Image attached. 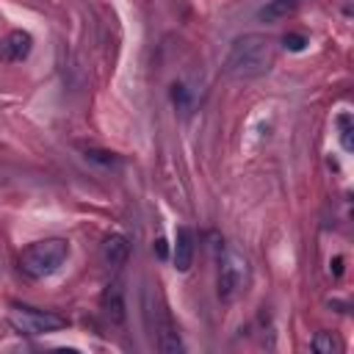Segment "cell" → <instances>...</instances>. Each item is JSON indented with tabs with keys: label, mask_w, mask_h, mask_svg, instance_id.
<instances>
[{
	"label": "cell",
	"mask_w": 354,
	"mask_h": 354,
	"mask_svg": "<svg viewBox=\"0 0 354 354\" xmlns=\"http://www.w3.org/2000/svg\"><path fill=\"white\" fill-rule=\"evenodd\" d=\"M274 41L263 33H243L230 44L224 69L235 80H252L274 66Z\"/></svg>",
	"instance_id": "6da1fadb"
},
{
	"label": "cell",
	"mask_w": 354,
	"mask_h": 354,
	"mask_svg": "<svg viewBox=\"0 0 354 354\" xmlns=\"http://www.w3.org/2000/svg\"><path fill=\"white\" fill-rule=\"evenodd\" d=\"M66 257H69V241H64V238H44V241H33V243H28L22 249L19 268L30 279H44V277H53L55 271H61Z\"/></svg>",
	"instance_id": "7a4b0ae2"
},
{
	"label": "cell",
	"mask_w": 354,
	"mask_h": 354,
	"mask_svg": "<svg viewBox=\"0 0 354 354\" xmlns=\"http://www.w3.org/2000/svg\"><path fill=\"white\" fill-rule=\"evenodd\" d=\"M249 263L241 252L232 246H221L218 252V299L221 301H235L241 293L249 288Z\"/></svg>",
	"instance_id": "3957f363"
},
{
	"label": "cell",
	"mask_w": 354,
	"mask_h": 354,
	"mask_svg": "<svg viewBox=\"0 0 354 354\" xmlns=\"http://www.w3.org/2000/svg\"><path fill=\"white\" fill-rule=\"evenodd\" d=\"M8 324L19 332V335H47V332H58L66 326V318L53 313V310H39V307H25V304H14L8 313Z\"/></svg>",
	"instance_id": "277c9868"
},
{
	"label": "cell",
	"mask_w": 354,
	"mask_h": 354,
	"mask_svg": "<svg viewBox=\"0 0 354 354\" xmlns=\"http://www.w3.org/2000/svg\"><path fill=\"white\" fill-rule=\"evenodd\" d=\"M33 50V36L28 30H11L0 39V61L3 64H17L25 61Z\"/></svg>",
	"instance_id": "5b68a950"
},
{
	"label": "cell",
	"mask_w": 354,
	"mask_h": 354,
	"mask_svg": "<svg viewBox=\"0 0 354 354\" xmlns=\"http://www.w3.org/2000/svg\"><path fill=\"white\" fill-rule=\"evenodd\" d=\"M171 260L177 271H188L194 263V232L188 227H180L174 235V246H171Z\"/></svg>",
	"instance_id": "8992f818"
},
{
	"label": "cell",
	"mask_w": 354,
	"mask_h": 354,
	"mask_svg": "<svg viewBox=\"0 0 354 354\" xmlns=\"http://www.w3.org/2000/svg\"><path fill=\"white\" fill-rule=\"evenodd\" d=\"M102 313L111 324H122L124 321V299H122V285L113 282L105 288L102 293Z\"/></svg>",
	"instance_id": "52a82bcc"
},
{
	"label": "cell",
	"mask_w": 354,
	"mask_h": 354,
	"mask_svg": "<svg viewBox=\"0 0 354 354\" xmlns=\"http://www.w3.org/2000/svg\"><path fill=\"white\" fill-rule=\"evenodd\" d=\"M127 254H130V243H127L124 235H111V238L102 243V257H105V263L113 266V268H119V266L127 260Z\"/></svg>",
	"instance_id": "ba28073f"
},
{
	"label": "cell",
	"mask_w": 354,
	"mask_h": 354,
	"mask_svg": "<svg viewBox=\"0 0 354 354\" xmlns=\"http://www.w3.org/2000/svg\"><path fill=\"white\" fill-rule=\"evenodd\" d=\"M158 348L160 351H166V354H177V351H183L185 346H183V340H180V335L174 332V326L166 321L163 324V329L158 332Z\"/></svg>",
	"instance_id": "9c48e42d"
},
{
	"label": "cell",
	"mask_w": 354,
	"mask_h": 354,
	"mask_svg": "<svg viewBox=\"0 0 354 354\" xmlns=\"http://www.w3.org/2000/svg\"><path fill=\"white\" fill-rule=\"evenodd\" d=\"M313 348H315L318 354H337L343 346H340V340H337L332 332H318V335L313 337Z\"/></svg>",
	"instance_id": "30bf717a"
},
{
	"label": "cell",
	"mask_w": 354,
	"mask_h": 354,
	"mask_svg": "<svg viewBox=\"0 0 354 354\" xmlns=\"http://www.w3.org/2000/svg\"><path fill=\"white\" fill-rule=\"evenodd\" d=\"M290 8H293L290 0H271V3L260 11V17H263V19H279V17H285Z\"/></svg>",
	"instance_id": "8fae6325"
},
{
	"label": "cell",
	"mask_w": 354,
	"mask_h": 354,
	"mask_svg": "<svg viewBox=\"0 0 354 354\" xmlns=\"http://www.w3.org/2000/svg\"><path fill=\"white\" fill-rule=\"evenodd\" d=\"M337 124H340V144H343V149L346 152H351V116L348 113H340L337 116Z\"/></svg>",
	"instance_id": "7c38bea8"
},
{
	"label": "cell",
	"mask_w": 354,
	"mask_h": 354,
	"mask_svg": "<svg viewBox=\"0 0 354 354\" xmlns=\"http://www.w3.org/2000/svg\"><path fill=\"white\" fill-rule=\"evenodd\" d=\"M86 158L88 160H97L102 166H113L116 163V155L113 152H100V149H86Z\"/></svg>",
	"instance_id": "4fadbf2b"
},
{
	"label": "cell",
	"mask_w": 354,
	"mask_h": 354,
	"mask_svg": "<svg viewBox=\"0 0 354 354\" xmlns=\"http://www.w3.org/2000/svg\"><path fill=\"white\" fill-rule=\"evenodd\" d=\"M282 41H285V47H288V50L299 53V50H304V44H307V36H301V33H288Z\"/></svg>",
	"instance_id": "5bb4252c"
},
{
	"label": "cell",
	"mask_w": 354,
	"mask_h": 354,
	"mask_svg": "<svg viewBox=\"0 0 354 354\" xmlns=\"http://www.w3.org/2000/svg\"><path fill=\"white\" fill-rule=\"evenodd\" d=\"M155 249H158V254H160V257H166V241H163V238H158Z\"/></svg>",
	"instance_id": "9a60e30c"
},
{
	"label": "cell",
	"mask_w": 354,
	"mask_h": 354,
	"mask_svg": "<svg viewBox=\"0 0 354 354\" xmlns=\"http://www.w3.org/2000/svg\"><path fill=\"white\" fill-rule=\"evenodd\" d=\"M290 3H293V6H296V3H299V0H290Z\"/></svg>",
	"instance_id": "2e32d148"
}]
</instances>
